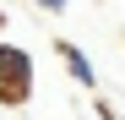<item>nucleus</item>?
Returning a JSON list of instances; mask_svg holds the SVG:
<instances>
[{"instance_id": "f257e3e1", "label": "nucleus", "mask_w": 125, "mask_h": 120, "mask_svg": "<svg viewBox=\"0 0 125 120\" xmlns=\"http://www.w3.org/2000/svg\"><path fill=\"white\" fill-rule=\"evenodd\" d=\"M0 98L6 104H27L33 98V55L16 44H0Z\"/></svg>"}, {"instance_id": "f03ea898", "label": "nucleus", "mask_w": 125, "mask_h": 120, "mask_svg": "<svg viewBox=\"0 0 125 120\" xmlns=\"http://www.w3.org/2000/svg\"><path fill=\"white\" fill-rule=\"evenodd\" d=\"M60 55H65V71L76 76V82H82V87H93V82H98V71H93V60H87V55H82L76 44H60Z\"/></svg>"}, {"instance_id": "7ed1b4c3", "label": "nucleus", "mask_w": 125, "mask_h": 120, "mask_svg": "<svg viewBox=\"0 0 125 120\" xmlns=\"http://www.w3.org/2000/svg\"><path fill=\"white\" fill-rule=\"evenodd\" d=\"M38 6H44V11H65V0H38Z\"/></svg>"}, {"instance_id": "20e7f679", "label": "nucleus", "mask_w": 125, "mask_h": 120, "mask_svg": "<svg viewBox=\"0 0 125 120\" xmlns=\"http://www.w3.org/2000/svg\"><path fill=\"white\" fill-rule=\"evenodd\" d=\"M0 27H6V11H0Z\"/></svg>"}]
</instances>
